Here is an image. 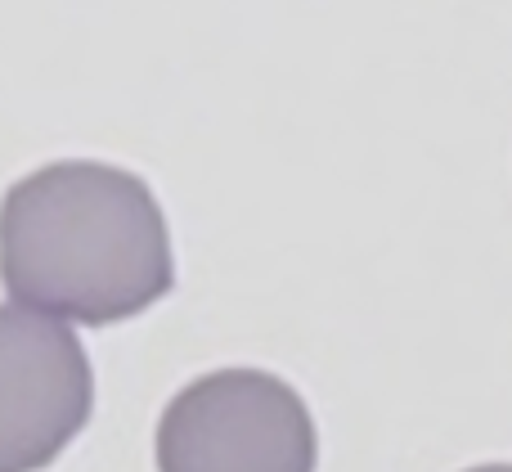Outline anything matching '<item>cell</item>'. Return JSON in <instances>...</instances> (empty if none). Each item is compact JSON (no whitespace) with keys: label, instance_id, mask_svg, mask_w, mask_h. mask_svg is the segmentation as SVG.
I'll return each mask as SVG.
<instances>
[{"label":"cell","instance_id":"obj_2","mask_svg":"<svg viewBox=\"0 0 512 472\" xmlns=\"http://www.w3.org/2000/svg\"><path fill=\"white\" fill-rule=\"evenodd\" d=\"M315 464L306 401L261 369L194 378L158 423V472H315Z\"/></svg>","mask_w":512,"mask_h":472},{"label":"cell","instance_id":"obj_1","mask_svg":"<svg viewBox=\"0 0 512 472\" xmlns=\"http://www.w3.org/2000/svg\"><path fill=\"white\" fill-rule=\"evenodd\" d=\"M0 284L18 306L90 329L144 315L176 284L167 216L122 167H41L0 203Z\"/></svg>","mask_w":512,"mask_h":472},{"label":"cell","instance_id":"obj_3","mask_svg":"<svg viewBox=\"0 0 512 472\" xmlns=\"http://www.w3.org/2000/svg\"><path fill=\"white\" fill-rule=\"evenodd\" d=\"M95 410L90 356L68 324L0 306V472H41Z\"/></svg>","mask_w":512,"mask_h":472},{"label":"cell","instance_id":"obj_4","mask_svg":"<svg viewBox=\"0 0 512 472\" xmlns=\"http://www.w3.org/2000/svg\"><path fill=\"white\" fill-rule=\"evenodd\" d=\"M468 472H512V464H481V468H468Z\"/></svg>","mask_w":512,"mask_h":472}]
</instances>
